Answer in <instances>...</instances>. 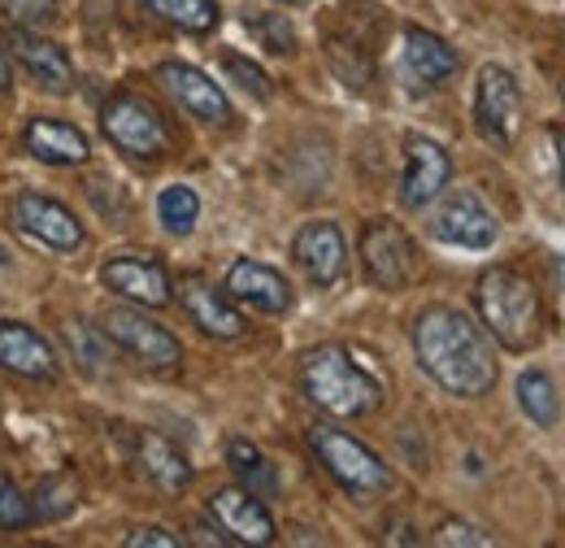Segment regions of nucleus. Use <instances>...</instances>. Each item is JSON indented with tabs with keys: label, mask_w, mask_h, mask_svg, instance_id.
<instances>
[{
	"label": "nucleus",
	"mask_w": 565,
	"mask_h": 548,
	"mask_svg": "<svg viewBox=\"0 0 565 548\" xmlns=\"http://www.w3.org/2000/svg\"><path fill=\"white\" fill-rule=\"evenodd\" d=\"M0 13L9 18V27H44L49 18H57V0H0Z\"/></svg>",
	"instance_id": "28"
},
{
	"label": "nucleus",
	"mask_w": 565,
	"mask_h": 548,
	"mask_svg": "<svg viewBox=\"0 0 565 548\" xmlns=\"http://www.w3.org/2000/svg\"><path fill=\"white\" fill-rule=\"evenodd\" d=\"M100 283L109 292H118L122 301L140 305V309H166L174 301L170 274H166V266L157 257H148V253H118V257H109L100 266Z\"/></svg>",
	"instance_id": "9"
},
{
	"label": "nucleus",
	"mask_w": 565,
	"mask_h": 548,
	"mask_svg": "<svg viewBox=\"0 0 565 548\" xmlns=\"http://www.w3.org/2000/svg\"><path fill=\"white\" fill-rule=\"evenodd\" d=\"M361 266L370 274L374 287L383 292H401L414 274H418V244L409 240V231L392 218H374L361 231Z\"/></svg>",
	"instance_id": "7"
},
{
	"label": "nucleus",
	"mask_w": 565,
	"mask_h": 548,
	"mask_svg": "<svg viewBox=\"0 0 565 548\" xmlns=\"http://www.w3.org/2000/svg\"><path fill=\"white\" fill-rule=\"evenodd\" d=\"M13 222H18L31 240H40V244H49V249H57V253L83 249V222H78L62 201H53V197L22 192V197L13 201Z\"/></svg>",
	"instance_id": "14"
},
{
	"label": "nucleus",
	"mask_w": 565,
	"mask_h": 548,
	"mask_svg": "<svg viewBox=\"0 0 565 548\" xmlns=\"http://www.w3.org/2000/svg\"><path fill=\"white\" fill-rule=\"evenodd\" d=\"M4 87H13V66H9V53H4V44H0V92Z\"/></svg>",
	"instance_id": "33"
},
{
	"label": "nucleus",
	"mask_w": 565,
	"mask_h": 548,
	"mask_svg": "<svg viewBox=\"0 0 565 548\" xmlns=\"http://www.w3.org/2000/svg\"><path fill=\"white\" fill-rule=\"evenodd\" d=\"M248 31H253L257 40H266V49L279 53V57L296 53V31L282 22L279 13H270V18H248Z\"/></svg>",
	"instance_id": "30"
},
{
	"label": "nucleus",
	"mask_w": 565,
	"mask_h": 548,
	"mask_svg": "<svg viewBox=\"0 0 565 548\" xmlns=\"http://www.w3.org/2000/svg\"><path fill=\"white\" fill-rule=\"evenodd\" d=\"M430 235L444 244H457V249H492L500 240V222H495L492 209L483 205L479 192H452L435 209Z\"/></svg>",
	"instance_id": "11"
},
{
	"label": "nucleus",
	"mask_w": 565,
	"mask_h": 548,
	"mask_svg": "<svg viewBox=\"0 0 565 548\" xmlns=\"http://www.w3.org/2000/svg\"><path fill=\"white\" fill-rule=\"evenodd\" d=\"M226 457H231V466H235V475H239V487H248V492L262 496V500L279 496V471H275V462H270L257 444L231 440V444H226Z\"/></svg>",
	"instance_id": "23"
},
{
	"label": "nucleus",
	"mask_w": 565,
	"mask_h": 548,
	"mask_svg": "<svg viewBox=\"0 0 565 548\" xmlns=\"http://www.w3.org/2000/svg\"><path fill=\"white\" fill-rule=\"evenodd\" d=\"M4 262H9V253H4V249H0V266H4Z\"/></svg>",
	"instance_id": "35"
},
{
	"label": "nucleus",
	"mask_w": 565,
	"mask_h": 548,
	"mask_svg": "<svg viewBox=\"0 0 565 548\" xmlns=\"http://www.w3.org/2000/svg\"><path fill=\"white\" fill-rule=\"evenodd\" d=\"M435 545H457V548H488L495 545L492 536L483 531V527H475V523H461V518H448V523H439V531H435Z\"/></svg>",
	"instance_id": "31"
},
{
	"label": "nucleus",
	"mask_w": 565,
	"mask_h": 548,
	"mask_svg": "<svg viewBox=\"0 0 565 548\" xmlns=\"http://www.w3.org/2000/svg\"><path fill=\"white\" fill-rule=\"evenodd\" d=\"M401 70H405L409 92H439L461 74V57L435 31L405 27V35H401Z\"/></svg>",
	"instance_id": "10"
},
{
	"label": "nucleus",
	"mask_w": 565,
	"mask_h": 548,
	"mask_svg": "<svg viewBox=\"0 0 565 548\" xmlns=\"http://www.w3.org/2000/svg\"><path fill=\"white\" fill-rule=\"evenodd\" d=\"M9 49H13V57L26 66V74H31L40 87H49V92H71L74 87V66L62 44L40 40V35H31L26 27H13Z\"/></svg>",
	"instance_id": "20"
},
{
	"label": "nucleus",
	"mask_w": 565,
	"mask_h": 548,
	"mask_svg": "<svg viewBox=\"0 0 565 548\" xmlns=\"http://www.w3.org/2000/svg\"><path fill=\"white\" fill-rule=\"evenodd\" d=\"M562 101H565V78H562Z\"/></svg>",
	"instance_id": "37"
},
{
	"label": "nucleus",
	"mask_w": 565,
	"mask_h": 548,
	"mask_svg": "<svg viewBox=\"0 0 565 548\" xmlns=\"http://www.w3.org/2000/svg\"><path fill=\"white\" fill-rule=\"evenodd\" d=\"M157 218L170 235H188L201 218V197L188 188V183H170L161 197H157Z\"/></svg>",
	"instance_id": "26"
},
{
	"label": "nucleus",
	"mask_w": 565,
	"mask_h": 548,
	"mask_svg": "<svg viewBox=\"0 0 565 548\" xmlns=\"http://www.w3.org/2000/svg\"><path fill=\"white\" fill-rule=\"evenodd\" d=\"M222 70L248 92V96H257V101H266L270 96V78H266V70L253 66L248 57H239V53H222Z\"/></svg>",
	"instance_id": "29"
},
{
	"label": "nucleus",
	"mask_w": 565,
	"mask_h": 548,
	"mask_svg": "<svg viewBox=\"0 0 565 548\" xmlns=\"http://www.w3.org/2000/svg\"><path fill=\"white\" fill-rule=\"evenodd\" d=\"M475 127L495 148H509L513 139L522 136V87H518L513 70H479V83H475Z\"/></svg>",
	"instance_id": "8"
},
{
	"label": "nucleus",
	"mask_w": 565,
	"mask_h": 548,
	"mask_svg": "<svg viewBox=\"0 0 565 548\" xmlns=\"http://www.w3.org/2000/svg\"><path fill=\"white\" fill-rule=\"evenodd\" d=\"M122 545L127 548H183V540H179L174 531H166V527H136Z\"/></svg>",
	"instance_id": "32"
},
{
	"label": "nucleus",
	"mask_w": 565,
	"mask_h": 548,
	"mask_svg": "<svg viewBox=\"0 0 565 548\" xmlns=\"http://www.w3.org/2000/svg\"><path fill=\"white\" fill-rule=\"evenodd\" d=\"M210 514L235 545H275V536H279L270 509L248 487H222V492H213Z\"/></svg>",
	"instance_id": "15"
},
{
	"label": "nucleus",
	"mask_w": 565,
	"mask_h": 548,
	"mask_svg": "<svg viewBox=\"0 0 565 548\" xmlns=\"http://www.w3.org/2000/svg\"><path fill=\"white\" fill-rule=\"evenodd\" d=\"M518 405L535 426H553L557 422V383L544 370H522L518 379Z\"/></svg>",
	"instance_id": "24"
},
{
	"label": "nucleus",
	"mask_w": 565,
	"mask_h": 548,
	"mask_svg": "<svg viewBox=\"0 0 565 548\" xmlns=\"http://www.w3.org/2000/svg\"><path fill=\"white\" fill-rule=\"evenodd\" d=\"M300 392L309 405L331 418H365L383 405V388L370 370H361L349 348L322 344L300 357Z\"/></svg>",
	"instance_id": "3"
},
{
	"label": "nucleus",
	"mask_w": 565,
	"mask_h": 548,
	"mask_svg": "<svg viewBox=\"0 0 565 548\" xmlns=\"http://www.w3.org/2000/svg\"><path fill=\"white\" fill-rule=\"evenodd\" d=\"M105 340L118 344L127 357H136L148 370H174L183 361V344L174 340L161 323H152L140 305H114L100 318Z\"/></svg>",
	"instance_id": "5"
},
{
	"label": "nucleus",
	"mask_w": 565,
	"mask_h": 548,
	"mask_svg": "<svg viewBox=\"0 0 565 548\" xmlns=\"http://www.w3.org/2000/svg\"><path fill=\"white\" fill-rule=\"evenodd\" d=\"M475 309L495 344L509 352H526L544 336V301L540 287L513 266H492L475 283Z\"/></svg>",
	"instance_id": "2"
},
{
	"label": "nucleus",
	"mask_w": 565,
	"mask_h": 548,
	"mask_svg": "<svg viewBox=\"0 0 565 548\" xmlns=\"http://www.w3.org/2000/svg\"><path fill=\"white\" fill-rule=\"evenodd\" d=\"M157 78H161V87H166L192 118L213 123V127L231 118V101H226V92L213 83L205 70L183 66V62H166V66H157Z\"/></svg>",
	"instance_id": "17"
},
{
	"label": "nucleus",
	"mask_w": 565,
	"mask_h": 548,
	"mask_svg": "<svg viewBox=\"0 0 565 548\" xmlns=\"http://www.w3.org/2000/svg\"><path fill=\"white\" fill-rule=\"evenodd\" d=\"M279 4H296V0H279Z\"/></svg>",
	"instance_id": "36"
},
{
	"label": "nucleus",
	"mask_w": 565,
	"mask_h": 548,
	"mask_svg": "<svg viewBox=\"0 0 565 548\" xmlns=\"http://www.w3.org/2000/svg\"><path fill=\"white\" fill-rule=\"evenodd\" d=\"M414 352L426 375L461 401L488 397L500 379L488 327H479L470 314L452 305H430L414 318Z\"/></svg>",
	"instance_id": "1"
},
{
	"label": "nucleus",
	"mask_w": 565,
	"mask_h": 548,
	"mask_svg": "<svg viewBox=\"0 0 565 548\" xmlns=\"http://www.w3.org/2000/svg\"><path fill=\"white\" fill-rule=\"evenodd\" d=\"M179 305L188 309V318H192L205 336H213V340H239V336L248 331L244 314L231 305V292L205 283L201 274H188V278L179 283Z\"/></svg>",
	"instance_id": "16"
},
{
	"label": "nucleus",
	"mask_w": 565,
	"mask_h": 548,
	"mask_svg": "<svg viewBox=\"0 0 565 548\" xmlns=\"http://www.w3.org/2000/svg\"><path fill=\"white\" fill-rule=\"evenodd\" d=\"M226 292L235 301L253 305L257 314H287L291 309V283L275 266L253 262V257H244V262H235L226 271Z\"/></svg>",
	"instance_id": "18"
},
{
	"label": "nucleus",
	"mask_w": 565,
	"mask_h": 548,
	"mask_svg": "<svg viewBox=\"0 0 565 548\" xmlns=\"http://www.w3.org/2000/svg\"><path fill=\"white\" fill-rule=\"evenodd\" d=\"M291 257H296L300 271L309 274L313 287H331V283H340L344 271H349L344 231H340L335 222H327V218L305 222V226L296 231V240H291Z\"/></svg>",
	"instance_id": "12"
},
{
	"label": "nucleus",
	"mask_w": 565,
	"mask_h": 548,
	"mask_svg": "<svg viewBox=\"0 0 565 548\" xmlns=\"http://www.w3.org/2000/svg\"><path fill=\"white\" fill-rule=\"evenodd\" d=\"M140 4L192 35H205L217 27V0H140Z\"/></svg>",
	"instance_id": "25"
},
{
	"label": "nucleus",
	"mask_w": 565,
	"mask_h": 548,
	"mask_svg": "<svg viewBox=\"0 0 565 548\" xmlns=\"http://www.w3.org/2000/svg\"><path fill=\"white\" fill-rule=\"evenodd\" d=\"M452 179V157L444 144L426 136H405V175H401V205L426 209Z\"/></svg>",
	"instance_id": "13"
},
{
	"label": "nucleus",
	"mask_w": 565,
	"mask_h": 548,
	"mask_svg": "<svg viewBox=\"0 0 565 548\" xmlns=\"http://www.w3.org/2000/svg\"><path fill=\"white\" fill-rule=\"evenodd\" d=\"M35 523V505L26 500V492L18 483L0 479V527L4 531H22Z\"/></svg>",
	"instance_id": "27"
},
{
	"label": "nucleus",
	"mask_w": 565,
	"mask_h": 548,
	"mask_svg": "<svg viewBox=\"0 0 565 548\" xmlns=\"http://www.w3.org/2000/svg\"><path fill=\"white\" fill-rule=\"evenodd\" d=\"M100 131H105V139H109L118 152L140 157V161L161 157L166 144H170L161 114H157L143 96H136V92H118V96L105 101V109H100Z\"/></svg>",
	"instance_id": "6"
},
{
	"label": "nucleus",
	"mask_w": 565,
	"mask_h": 548,
	"mask_svg": "<svg viewBox=\"0 0 565 548\" xmlns=\"http://www.w3.org/2000/svg\"><path fill=\"white\" fill-rule=\"evenodd\" d=\"M0 366L22 375V379H57V357L40 331H31L26 323H0Z\"/></svg>",
	"instance_id": "19"
},
{
	"label": "nucleus",
	"mask_w": 565,
	"mask_h": 548,
	"mask_svg": "<svg viewBox=\"0 0 565 548\" xmlns=\"http://www.w3.org/2000/svg\"><path fill=\"white\" fill-rule=\"evenodd\" d=\"M22 139H26V152H35L49 166H83L92 157V139L62 118H31Z\"/></svg>",
	"instance_id": "21"
},
{
	"label": "nucleus",
	"mask_w": 565,
	"mask_h": 548,
	"mask_svg": "<svg viewBox=\"0 0 565 548\" xmlns=\"http://www.w3.org/2000/svg\"><path fill=\"white\" fill-rule=\"evenodd\" d=\"M309 449H313L318 466L356 500L383 496L392 487V466L374 449H365L356 435L340 431V426H313L309 431Z\"/></svg>",
	"instance_id": "4"
},
{
	"label": "nucleus",
	"mask_w": 565,
	"mask_h": 548,
	"mask_svg": "<svg viewBox=\"0 0 565 548\" xmlns=\"http://www.w3.org/2000/svg\"><path fill=\"white\" fill-rule=\"evenodd\" d=\"M553 144H557V166H562V188H565V131L562 127L553 131Z\"/></svg>",
	"instance_id": "34"
},
{
	"label": "nucleus",
	"mask_w": 565,
	"mask_h": 548,
	"mask_svg": "<svg viewBox=\"0 0 565 548\" xmlns=\"http://www.w3.org/2000/svg\"><path fill=\"white\" fill-rule=\"evenodd\" d=\"M136 457H140L143 475L157 483L161 492H170V496H179V492L192 483L188 457H183L166 435H157V431H140V440H136Z\"/></svg>",
	"instance_id": "22"
}]
</instances>
